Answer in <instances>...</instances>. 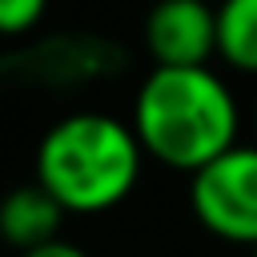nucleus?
Masks as SVG:
<instances>
[{
  "instance_id": "423d86ee",
  "label": "nucleus",
  "mask_w": 257,
  "mask_h": 257,
  "mask_svg": "<svg viewBox=\"0 0 257 257\" xmlns=\"http://www.w3.org/2000/svg\"><path fill=\"white\" fill-rule=\"evenodd\" d=\"M217 56L245 76H257V0L217 4Z\"/></svg>"
},
{
  "instance_id": "f257e3e1",
  "label": "nucleus",
  "mask_w": 257,
  "mask_h": 257,
  "mask_svg": "<svg viewBox=\"0 0 257 257\" xmlns=\"http://www.w3.org/2000/svg\"><path fill=\"white\" fill-rule=\"evenodd\" d=\"M128 124L149 161L173 173H197L229 153L241 133V108L233 88L209 68H157L133 96Z\"/></svg>"
},
{
  "instance_id": "1a4fd4ad",
  "label": "nucleus",
  "mask_w": 257,
  "mask_h": 257,
  "mask_svg": "<svg viewBox=\"0 0 257 257\" xmlns=\"http://www.w3.org/2000/svg\"><path fill=\"white\" fill-rule=\"evenodd\" d=\"M253 257H257V249H253Z\"/></svg>"
},
{
  "instance_id": "39448f33",
  "label": "nucleus",
  "mask_w": 257,
  "mask_h": 257,
  "mask_svg": "<svg viewBox=\"0 0 257 257\" xmlns=\"http://www.w3.org/2000/svg\"><path fill=\"white\" fill-rule=\"evenodd\" d=\"M64 205L40 185H16L12 193L0 197V241L12 245L16 253H28V249H40L48 241L60 237L64 229Z\"/></svg>"
},
{
  "instance_id": "0eeeda50",
  "label": "nucleus",
  "mask_w": 257,
  "mask_h": 257,
  "mask_svg": "<svg viewBox=\"0 0 257 257\" xmlns=\"http://www.w3.org/2000/svg\"><path fill=\"white\" fill-rule=\"evenodd\" d=\"M48 0H0V36H24L44 20Z\"/></svg>"
},
{
  "instance_id": "6e6552de",
  "label": "nucleus",
  "mask_w": 257,
  "mask_h": 257,
  "mask_svg": "<svg viewBox=\"0 0 257 257\" xmlns=\"http://www.w3.org/2000/svg\"><path fill=\"white\" fill-rule=\"evenodd\" d=\"M20 257H88L80 245H72V241H64V237H56V241H48V245H40V249H28V253H20Z\"/></svg>"
},
{
  "instance_id": "f03ea898",
  "label": "nucleus",
  "mask_w": 257,
  "mask_h": 257,
  "mask_svg": "<svg viewBox=\"0 0 257 257\" xmlns=\"http://www.w3.org/2000/svg\"><path fill=\"white\" fill-rule=\"evenodd\" d=\"M145 161L128 120L112 112H68L36 145V181L68 217H96L133 197Z\"/></svg>"
},
{
  "instance_id": "7ed1b4c3",
  "label": "nucleus",
  "mask_w": 257,
  "mask_h": 257,
  "mask_svg": "<svg viewBox=\"0 0 257 257\" xmlns=\"http://www.w3.org/2000/svg\"><path fill=\"white\" fill-rule=\"evenodd\" d=\"M189 209L205 233L257 249V145H233L189 177Z\"/></svg>"
},
{
  "instance_id": "20e7f679",
  "label": "nucleus",
  "mask_w": 257,
  "mask_h": 257,
  "mask_svg": "<svg viewBox=\"0 0 257 257\" xmlns=\"http://www.w3.org/2000/svg\"><path fill=\"white\" fill-rule=\"evenodd\" d=\"M145 52L157 68H197L217 56V8L209 0H153Z\"/></svg>"
}]
</instances>
